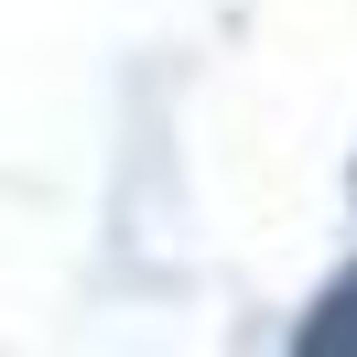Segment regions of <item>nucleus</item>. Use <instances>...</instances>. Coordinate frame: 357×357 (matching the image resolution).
<instances>
[{
	"label": "nucleus",
	"mask_w": 357,
	"mask_h": 357,
	"mask_svg": "<svg viewBox=\"0 0 357 357\" xmlns=\"http://www.w3.org/2000/svg\"><path fill=\"white\" fill-rule=\"evenodd\" d=\"M292 357H357V271H335L314 292V314L292 325Z\"/></svg>",
	"instance_id": "f257e3e1"
}]
</instances>
